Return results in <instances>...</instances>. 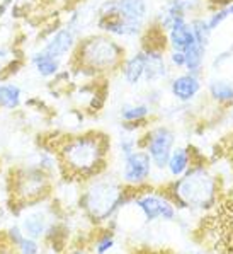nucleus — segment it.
I'll return each mask as SVG.
<instances>
[{
    "mask_svg": "<svg viewBox=\"0 0 233 254\" xmlns=\"http://www.w3.org/2000/svg\"><path fill=\"white\" fill-rule=\"evenodd\" d=\"M56 159L58 176L68 185H82L107 171L111 136L100 130L53 133L41 143Z\"/></svg>",
    "mask_w": 233,
    "mask_h": 254,
    "instance_id": "nucleus-1",
    "label": "nucleus"
},
{
    "mask_svg": "<svg viewBox=\"0 0 233 254\" xmlns=\"http://www.w3.org/2000/svg\"><path fill=\"white\" fill-rule=\"evenodd\" d=\"M126 55V48L121 43L99 31L80 38L68 60V68L73 77H82L85 82L104 79L112 73H119Z\"/></svg>",
    "mask_w": 233,
    "mask_h": 254,
    "instance_id": "nucleus-2",
    "label": "nucleus"
},
{
    "mask_svg": "<svg viewBox=\"0 0 233 254\" xmlns=\"http://www.w3.org/2000/svg\"><path fill=\"white\" fill-rule=\"evenodd\" d=\"M79 186V208L92 225H100L112 218L124 205L133 201L140 190L124 185L121 179L106 176V173Z\"/></svg>",
    "mask_w": 233,
    "mask_h": 254,
    "instance_id": "nucleus-3",
    "label": "nucleus"
},
{
    "mask_svg": "<svg viewBox=\"0 0 233 254\" xmlns=\"http://www.w3.org/2000/svg\"><path fill=\"white\" fill-rule=\"evenodd\" d=\"M53 191L55 176L48 174L36 164H17L7 171V208L15 217L48 203L53 198Z\"/></svg>",
    "mask_w": 233,
    "mask_h": 254,
    "instance_id": "nucleus-4",
    "label": "nucleus"
},
{
    "mask_svg": "<svg viewBox=\"0 0 233 254\" xmlns=\"http://www.w3.org/2000/svg\"><path fill=\"white\" fill-rule=\"evenodd\" d=\"M176 208L209 210L218 203L220 181L206 164L194 162L181 178L158 188Z\"/></svg>",
    "mask_w": 233,
    "mask_h": 254,
    "instance_id": "nucleus-5",
    "label": "nucleus"
},
{
    "mask_svg": "<svg viewBox=\"0 0 233 254\" xmlns=\"http://www.w3.org/2000/svg\"><path fill=\"white\" fill-rule=\"evenodd\" d=\"M138 145L150 155L153 167L165 171L170 154L176 147V131L169 125H153L138 140Z\"/></svg>",
    "mask_w": 233,
    "mask_h": 254,
    "instance_id": "nucleus-6",
    "label": "nucleus"
},
{
    "mask_svg": "<svg viewBox=\"0 0 233 254\" xmlns=\"http://www.w3.org/2000/svg\"><path fill=\"white\" fill-rule=\"evenodd\" d=\"M80 38L82 36H80L75 29H72V27L67 24H61V26L53 27L49 33H46L45 36H43L40 48L43 52H46L48 55H51V57L58 58V60H61L65 64V62H68L70 58H72Z\"/></svg>",
    "mask_w": 233,
    "mask_h": 254,
    "instance_id": "nucleus-7",
    "label": "nucleus"
},
{
    "mask_svg": "<svg viewBox=\"0 0 233 254\" xmlns=\"http://www.w3.org/2000/svg\"><path fill=\"white\" fill-rule=\"evenodd\" d=\"M95 15H118L126 21L148 26L150 3L148 0H102L97 5Z\"/></svg>",
    "mask_w": 233,
    "mask_h": 254,
    "instance_id": "nucleus-8",
    "label": "nucleus"
},
{
    "mask_svg": "<svg viewBox=\"0 0 233 254\" xmlns=\"http://www.w3.org/2000/svg\"><path fill=\"white\" fill-rule=\"evenodd\" d=\"M146 186L140 188L137 196L133 198V205L137 208L141 210V213L145 215L146 222H153V220H174L176 218V206L172 205L164 194H160L157 190L150 191H143Z\"/></svg>",
    "mask_w": 233,
    "mask_h": 254,
    "instance_id": "nucleus-9",
    "label": "nucleus"
},
{
    "mask_svg": "<svg viewBox=\"0 0 233 254\" xmlns=\"http://www.w3.org/2000/svg\"><path fill=\"white\" fill-rule=\"evenodd\" d=\"M151 171H153V164H151L150 155L143 148H137L133 154L123 157L121 181L133 188L146 186Z\"/></svg>",
    "mask_w": 233,
    "mask_h": 254,
    "instance_id": "nucleus-10",
    "label": "nucleus"
},
{
    "mask_svg": "<svg viewBox=\"0 0 233 254\" xmlns=\"http://www.w3.org/2000/svg\"><path fill=\"white\" fill-rule=\"evenodd\" d=\"M203 91L201 75H194L189 72H181L169 79V92L177 103L189 104L196 99Z\"/></svg>",
    "mask_w": 233,
    "mask_h": 254,
    "instance_id": "nucleus-11",
    "label": "nucleus"
},
{
    "mask_svg": "<svg viewBox=\"0 0 233 254\" xmlns=\"http://www.w3.org/2000/svg\"><path fill=\"white\" fill-rule=\"evenodd\" d=\"M153 108L150 106L146 101H130V103H124L119 108V120L123 121V128L124 130L135 131L140 127H145L148 123Z\"/></svg>",
    "mask_w": 233,
    "mask_h": 254,
    "instance_id": "nucleus-12",
    "label": "nucleus"
},
{
    "mask_svg": "<svg viewBox=\"0 0 233 254\" xmlns=\"http://www.w3.org/2000/svg\"><path fill=\"white\" fill-rule=\"evenodd\" d=\"M28 64H29V67L33 68V72L36 73L40 79H45V80H53L58 73L61 72V68H63V62L51 57V55H48L46 52H43L41 48L29 53Z\"/></svg>",
    "mask_w": 233,
    "mask_h": 254,
    "instance_id": "nucleus-13",
    "label": "nucleus"
},
{
    "mask_svg": "<svg viewBox=\"0 0 233 254\" xmlns=\"http://www.w3.org/2000/svg\"><path fill=\"white\" fill-rule=\"evenodd\" d=\"M119 73H121L124 84L130 87H140L141 84H145V53L141 48L126 55Z\"/></svg>",
    "mask_w": 233,
    "mask_h": 254,
    "instance_id": "nucleus-14",
    "label": "nucleus"
},
{
    "mask_svg": "<svg viewBox=\"0 0 233 254\" xmlns=\"http://www.w3.org/2000/svg\"><path fill=\"white\" fill-rule=\"evenodd\" d=\"M165 41L169 50H181V52H184L192 43H196L189 19L181 17L174 21V24L165 31Z\"/></svg>",
    "mask_w": 233,
    "mask_h": 254,
    "instance_id": "nucleus-15",
    "label": "nucleus"
},
{
    "mask_svg": "<svg viewBox=\"0 0 233 254\" xmlns=\"http://www.w3.org/2000/svg\"><path fill=\"white\" fill-rule=\"evenodd\" d=\"M24 103V89L12 79L0 77V111H15Z\"/></svg>",
    "mask_w": 233,
    "mask_h": 254,
    "instance_id": "nucleus-16",
    "label": "nucleus"
},
{
    "mask_svg": "<svg viewBox=\"0 0 233 254\" xmlns=\"http://www.w3.org/2000/svg\"><path fill=\"white\" fill-rule=\"evenodd\" d=\"M206 91L213 103L220 106H233V80L211 79L206 85Z\"/></svg>",
    "mask_w": 233,
    "mask_h": 254,
    "instance_id": "nucleus-17",
    "label": "nucleus"
},
{
    "mask_svg": "<svg viewBox=\"0 0 233 254\" xmlns=\"http://www.w3.org/2000/svg\"><path fill=\"white\" fill-rule=\"evenodd\" d=\"M192 164H194V161H192L191 148L189 147H174L172 154H170V157H169V162H167L165 171L176 179V178H181Z\"/></svg>",
    "mask_w": 233,
    "mask_h": 254,
    "instance_id": "nucleus-18",
    "label": "nucleus"
},
{
    "mask_svg": "<svg viewBox=\"0 0 233 254\" xmlns=\"http://www.w3.org/2000/svg\"><path fill=\"white\" fill-rule=\"evenodd\" d=\"M206 53H208V50L203 48L201 45H197V43H192L189 48H186L184 50V58H186L184 72L194 73V75H201L204 70Z\"/></svg>",
    "mask_w": 233,
    "mask_h": 254,
    "instance_id": "nucleus-19",
    "label": "nucleus"
},
{
    "mask_svg": "<svg viewBox=\"0 0 233 254\" xmlns=\"http://www.w3.org/2000/svg\"><path fill=\"white\" fill-rule=\"evenodd\" d=\"M22 65H24V62L15 55L14 48L0 43V77L12 79V75L19 72V67H22Z\"/></svg>",
    "mask_w": 233,
    "mask_h": 254,
    "instance_id": "nucleus-20",
    "label": "nucleus"
},
{
    "mask_svg": "<svg viewBox=\"0 0 233 254\" xmlns=\"http://www.w3.org/2000/svg\"><path fill=\"white\" fill-rule=\"evenodd\" d=\"M24 239V234L19 225L0 230V254H21L19 244Z\"/></svg>",
    "mask_w": 233,
    "mask_h": 254,
    "instance_id": "nucleus-21",
    "label": "nucleus"
},
{
    "mask_svg": "<svg viewBox=\"0 0 233 254\" xmlns=\"http://www.w3.org/2000/svg\"><path fill=\"white\" fill-rule=\"evenodd\" d=\"M189 24H191V29L194 33V40H196V43L208 50L209 45H211L213 31L209 29L208 22H206V17L204 15H194V17L189 19Z\"/></svg>",
    "mask_w": 233,
    "mask_h": 254,
    "instance_id": "nucleus-22",
    "label": "nucleus"
},
{
    "mask_svg": "<svg viewBox=\"0 0 233 254\" xmlns=\"http://www.w3.org/2000/svg\"><path fill=\"white\" fill-rule=\"evenodd\" d=\"M114 234L111 232V230L104 229L102 232H99L94 237H92V241L89 242V244L92 246V249H94L95 254H106L107 251H111L112 248H114Z\"/></svg>",
    "mask_w": 233,
    "mask_h": 254,
    "instance_id": "nucleus-23",
    "label": "nucleus"
},
{
    "mask_svg": "<svg viewBox=\"0 0 233 254\" xmlns=\"http://www.w3.org/2000/svg\"><path fill=\"white\" fill-rule=\"evenodd\" d=\"M204 17H206V22H208L209 29L215 33V31L220 29L221 24H223V22L230 17V14H228L227 7H220V9L213 10V12H209L208 15H204Z\"/></svg>",
    "mask_w": 233,
    "mask_h": 254,
    "instance_id": "nucleus-24",
    "label": "nucleus"
},
{
    "mask_svg": "<svg viewBox=\"0 0 233 254\" xmlns=\"http://www.w3.org/2000/svg\"><path fill=\"white\" fill-rule=\"evenodd\" d=\"M233 58V45L230 46H227L225 50H221L220 53H216L215 57H213V60H211V68L213 70H218L223 67L225 64H228Z\"/></svg>",
    "mask_w": 233,
    "mask_h": 254,
    "instance_id": "nucleus-25",
    "label": "nucleus"
},
{
    "mask_svg": "<svg viewBox=\"0 0 233 254\" xmlns=\"http://www.w3.org/2000/svg\"><path fill=\"white\" fill-rule=\"evenodd\" d=\"M167 62H169L170 68L184 70V52H181V50H167Z\"/></svg>",
    "mask_w": 233,
    "mask_h": 254,
    "instance_id": "nucleus-26",
    "label": "nucleus"
},
{
    "mask_svg": "<svg viewBox=\"0 0 233 254\" xmlns=\"http://www.w3.org/2000/svg\"><path fill=\"white\" fill-rule=\"evenodd\" d=\"M19 251H21V254H40L41 242L24 236V239H22L21 244H19Z\"/></svg>",
    "mask_w": 233,
    "mask_h": 254,
    "instance_id": "nucleus-27",
    "label": "nucleus"
},
{
    "mask_svg": "<svg viewBox=\"0 0 233 254\" xmlns=\"http://www.w3.org/2000/svg\"><path fill=\"white\" fill-rule=\"evenodd\" d=\"M119 148H121V154L123 157H126V155L133 154L137 148H140L138 145V140L131 138V136H123L121 142H119Z\"/></svg>",
    "mask_w": 233,
    "mask_h": 254,
    "instance_id": "nucleus-28",
    "label": "nucleus"
},
{
    "mask_svg": "<svg viewBox=\"0 0 233 254\" xmlns=\"http://www.w3.org/2000/svg\"><path fill=\"white\" fill-rule=\"evenodd\" d=\"M60 254H95V253L89 242H82V244H73L72 248L67 246Z\"/></svg>",
    "mask_w": 233,
    "mask_h": 254,
    "instance_id": "nucleus-29",
    "label": "nucleus"
},
{
    "mask_svg": "<svg viewBox=\"0 0 233 254\" xmlns=\"http://www.w3.org/2000/svg\"><path fill=\"white\" fill-rule=\"evenodd\" d=\"M228 155H230V161L233 162V136L230 138V145H228Z\"/></svg>",
    "mask_w": 233,
    "mask_h": 254,
    "instance_id": "nucleus-30",
    "label": "nucleus"
},
{
    "mask_svg": "<svg viewBox=\"0 0 233 254\" xmlns=\"http://www.w3.org/2000/svg\"><path fill=\"white\" fill-rule=\"evenodd\" d=\"M225 7H227L228 14H230V17H232V15H233V0H232L230 3H228V5H225Z\"/></svg>",
    "mask_w": 233,
    "mask_h": 254,
    "instance_id": "nucleus-31",
    "label": "nucleus"
},
{
    "mask_svg": "<svg viewBox=\"0 0 233 254\" xmlns=\"http://www.w3.org/2000/svg\"><path fill=\"white\" fill-rule=\"evenodd\" d=\"M230 120L233 121V106L230 108Z\"/></svg>",
    "mask_w": 233,
    "mask_h": 254,
    "instance_id": "nucleus-32",
    "label": "nucleus"
}]
</instances>
